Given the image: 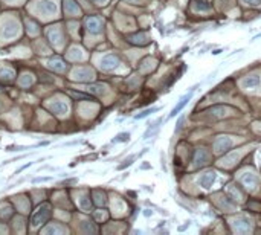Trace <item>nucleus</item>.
I'll list each match as a JSON object with an SVG mask.
<instances>
[{
  "mask_svg": "<svg viewBox=\"0 0 261 235\" xmlns=\"http://www.w3.org/2000/svg\"><path fill=\"white\" fill-rule=\"evenodd\" d=\"M194 92H196V87H192L190 90V93H186V95H183L182 98H180V101H179L177 104H176V107L171 110V113H170V116L168 118H174V116H177L179 113H180V110H183V107L186 106L188 102H190V99L192 98V95H194Z\"/></svg>",
  "mask_w": 261,
  "mask_h": 235,
  "instance_id": "obj_1",
  "label": "nucleus"
},
{
  "mask_svg": "<svg viewBox=\"0 0 261 235\" xmlns=\"http://www.w3.org/2000/svg\"><path fill=\"white\" fill-rule=\"evenodd\" d=\"M50 215V208H49V205H43V206H40L38 208V211L34 214V217H32V224L35 226V224H41L44 220H48V217Z\"/></svg>",
  "mask_w": 261,
  "mask_h": 235,
  "instance_id": "obj_2",
  "label": "nucleus"
},
{
  "mask_svg": "<svg viewBox=\"0 0 261 235\" xmlns=\"http://www.w3.org/2000/svg\"><path fill=\"white\" fill-rule=\"evenodd\" d=\"M86 26H87V29L90 31V32H99L101 31V28H102V23H101V20L99 18H96V17H90V18H87L86 20Z\"/></svg>",
  "mask_w": 261,
  "mask_h": 235,
  "instance_id": "obj_3",
  "label": "nucleus"
},
{
  "mask_svg": "<svg viewBox=\"0 0 261 235\" xmlns=\"http://www.w3.org/2000/svg\"><path fill=\"white\" fill-rule=\"evenodd\" d=\"M38 11L40 12H43V14H55V11H57V6H55V3L54 2H40L38 3Z\"/></svg>",
  "mask_w": 261,
  "mask_h": 235,
  "instance_id": "obj_4",
  "label": "nucleus"
},
{
  "mask_svg": "<svg viewBox=\"0 0 261 235\" xmlns=\"http://www.w3.org/2000/svg\"><path fill=\"white\" fill-rule=\"evenodd\" d=\"M215 180V173H205V174H202V177L199 179V183L202 185L203 188H209L211 185H212V182Z\"/></svg>",
  "mask_w": 261,
  "mask_h": 235,
  "instance_id": "obj_5",
  "label": "nucleus"
},
{
  "mask_svg": "<svg viewBox=\"0 0 261 235\" xmlns=\"http://www.w3.org/2000/svg\"><path fill=\"white\" fill-rule=\"evenodd\" d=\"M260 82H261V80H260V76H258V75H248V76L243 80L244 87H249V89L260 86Z\"/></svg>",
  "mask_w": 261,
  "mask_h": 235,
  "instance_id": "obj_6",
  "label": "nucleus"
},
{
  "mask_svg": "<svg viewBox=\"0 0 261 235\" xmlns=\"http://www.w3.org/2000/svg\"><path fill=\"white\" fill-rule=\"evenodd\" d=\"M119 63L118 57H115V55H108L107 58L102 60V67L106 69V70H110V69H113V67H116Z\"/></svg>",
  "mask_w": 261,
  "mask_h": 235,
  "instance_id": "obj_7",
  "label": "nucleus"
},
{
  "mask_svg": "<svg viewBox=\"0 0 261 235\" xmlns=\"http://www.w3.org/2000/svg\"><path fill=\"white\" fill-rule=\"evenodd\" d=\"M159 124H162V119H157L154 124H150V127L147 128L145 134H144V139H150V136H154L157 133V130H159V127H160Z\"/></svg>",
  "mask_w": 261,
  "mask_h": 235,
  "instance_id": "obj_8",
  "label": "nucleus"
},
{
  "mask_svg": "<svg viewBox=\"0 0 261 235\" xmlns=\"http://www.w3.org/2000/svg\"><path fill=\"white\" fill-rule=\"evenodd\" d=\"M128 141H130V133H127V131L116 134V138L113 139V142H115V144H118V142H128Z\"/></svg>",
  "mask_w": 261,
  "mask_h": 235,
  "instance_id": "obj_9",
  "label": "nucleus"
},
{
  "mask_svg": "<svg viewBox=\"0 0 261 235\" xmlns=\"http://www.w3.org/2000/svg\"><path fill=\"white\" fill-rule=\"evenodd\" d=\"M157 110H159V108H157V107H153V108H147V110H144L142 113H139V115H136V119H144V118H147V116H150V115H151V113H153V112H157Z\"/></svg>",
  "mask_w": 261,
  "mask_h": 235,
  "instance_id": "obj_10",
  "label": "nucleus"
},
{
  "mask_svg": "<svg viewBox=\"0 0 261 235\" xmlns=\"http://www.w3.org/2000/svg\"><path fill=\"white\" fill-rule=\"evenodd\" d=\"M136 159V156L133 154V156H128L125 160H124V164H121V165H118V170H124V168H127V166H130L131 164H133V160Z\"/></svg>",
  "mask_w": 261,
  "mask_h": 235,
  "instance_id": "obj_11",
  "label": "nucleus"
},
{
  "mask_svg": "<svg viewBox=\"0 0 261 235\" xmlns=\"http://www.w3.org/2000/svg\"><path fill=\"white\" fill-rule=\"evenodd\" d=\"M50 110L52 112H61V113H66L67 112V107H66V104H57V106H52L50 107Z\"/></svg>",
  "mask_w": 261,
  "mask_h": 235,
  "instance_id": "obj_12",
  "label": "nucleus"
},
{
  "mask_svg": "<svg viewBox=\"0 0 261 235\" xmlns=\"http://www.w3.org/2000/svg\"><path fill=\"white\" fill-rule=\"evenodd\" d=\"M52 177H37V179H34L32 182L34 183H40V182H48V180H50Z\"/></svg>",
  "mask_w": 261,
  "mask_h": 235,
  "instance_id": "obj_13",
  "label": "nucleus"
},
{
  "mask_svg": "<svg viewBox=\"0 0 261 235\" xmlns=\"http://www.w3.org/2000/svg\"><path fill=\"white\" fill-rule=\"evenodd\" d=\"M31 165H32V162H28V164H26V165H23V166H20V168H18V170L15 171V174H18L20 171H23V170H26V168H29Z\"/></svg>",
  "mask_w": 261,
  "mask_h": 235,
  "instance_id": "obj_14",
  "label": "nucleus"
}]
</instances>
